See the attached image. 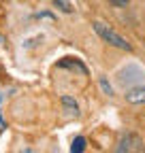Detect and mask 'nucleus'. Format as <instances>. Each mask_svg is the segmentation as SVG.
<instances>
[{
	"label": "nucleus",
	"mask_w": 145,
	"mask_h": 153,
	"mask_svg": "<svg viewBox=\"0 0 145 153\" xmlns=\"http://www.w3.org/2000/svg\"><path fill=\"white\" fill-rule=\"evenodd\" d=\"M7 130V123H4V119H2V115H0V132H4Z\"/></svg>",
	"instance_id": "9"
},
{
	"label": "nucleus",
	"mask_w": 145,
	"mask_h": 153,
	"mask_svg": "<svg viewBox=\"0 0 145 153\" xmlns=\"http://www.w3.org/2000/svg\"><path fill=\"white\" fill-rule=\"evenodd\" d=\"M62 104H64V106H68V111H70L72 115H75V117L79 115V106H77V102L72 100L70 96H62Z\"/></svg>",
	"instance_id": "4"
},
{
	"label": "nucleus",
	"mask_w": 145,
	"mask_h": 153,
	"mask_svg": "<svg viewBox=\"0 0 145 153\" xmlns=\"http://www.w3.org/2000/svg\"><path fill=\"white\" fill-rule=\"evenodd\" d=\"M109 2H111L113 7H126V4L130 2V0H109Z\"/></svg>",
	"instance_id": "8"
},
{
	"label": "nucleus",
	"mask_w": 145,
	"mask_h": 153,
	"mask_svg": "<svg viewBox=\"0 0 145 153\" xmlns=\"http://www.w3.org/2000/svg\"><path fill=\"white\" fill-rule=\"evenodd\" d=\"M126 100L132 104H145V85L132 87L130 91H126Z\"/></svg>",
	"instance_id": "3"
},
{
	"label": "nucleus",
	"mask_w": 145,
	"mask_h": 153,
	"mask_svg": "<svg viewBox=\"0 0 145 153\" xmlns=\"http://www.w3.org/2000/svg\"><path fill=\"white\" fill-rule=\"evenodd\" d=\"M53 4H56L62 13H72L75 9H72V4H70V0H51Z\"/></svg>",
	"instance_id": "6"
},
{
	"label": "nucleus",
	"mask_w": 145,
	"mask_h": 153,
	"mask_svg": "<svg viewBox=\"0 0 145 153\" xmlns=\"http://www.w3.org/2000/svg\"><path fill=\"white\" fill-rule=\"evenodd\" d=\"M115 153H145V143H143V138L139 134L128 132L117 140Z\"/></svg>",
	"instance_id": "2"
},
{
	"label": "nucleus",
	"mask_w": 145,
	"mask_h": 153,
	"mask_svg": "<svg viewBox=\"0 0 145 153\" xmlns=\"http://www.w3.org/2000/svg\"><path fill=\"white\" fill-rule=\"evenodd\" d=\"M85 151V138L83 136H77L72 140V147H70V153H83Z\"/></svg>",
	"instance_id": "5"
},
{
	"label": "nucleus",
	"mask_w": 145,
	"mask_h": 153,
	"mask_svg": "<svg viewBox=\"0 0 145 153\" xmlns=\"http://www.w3.org/2000/svg\"><path fill=\"white\" fill-rule=\"evenodd\" d=\"M100 87H102V91H105L107 96H113V89H111V85L107 83V79H105V76H100Z\"/></svg>",
	"instance_id": "7"
},
{
	"label": "nucleus",
	"mask_w": 145,
	"mask_h": 153,
	"mask_svg": "<svg viewBox=\"0 0 145 153\" xmlns=\"http://www.w3.org/2000/svg\"><path fill=\"white\" fill-rule=\"evenodd\" d=\"M92 26H94V32L102 38L107 45H111V47H115V49H122V51H132V45L126 41L122 34H117L113 28H109L107 24H102V22H94Z\"/></svg>",
	"instance_id": "1"
}]
</instances>
